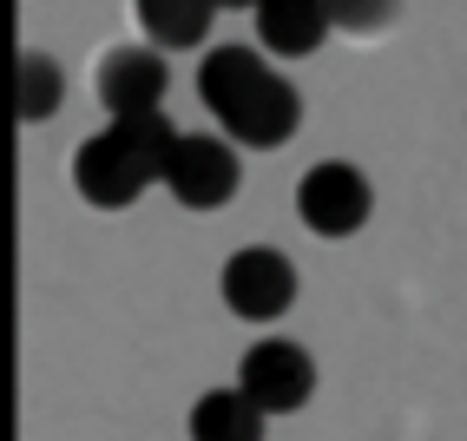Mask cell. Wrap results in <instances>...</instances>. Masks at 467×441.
<instances>
[{
    "instance_id": "2",
    "label": "cell",
    "mask_w": 467,
    "mask_h": 441,
    "mask_svg": "<svg viewBox=\"0 0 467 441\" xmlns=\"http://www.w3.org/2000/svg\"><path fill=\"white\" fill-rule=\"evenodd\" d=\"M184 132H171L165 112L145 119H112L99 139H86L73 152V184L92 211H132L151 184H165V165Z\"/></svg>"
},
{
    "instance_id": "10",
    "label": "cell",
    "mask_w": 467,
    "mask_h": 441,
    "mask_svg": "<svg viewBox=\"0 0 467 441\" xmlns=\"http://www.w3.org/2000/svg\"><path fill=\"white\" fill-rule=\"evenodd\" d=\"M132 14H139V26H145L151 47L192 53V47H204V34H211L217 0H132Z\"/></svg>"
},
{
    "instance_id": "12",
    "label": "cell",
    "mask_w": 467,
    "mask_h": 441,
    "mask_svg": "<svg viewBox=\"0 0 467 441\" xmlns=\"http://www.w3.org/2000/svg\"><path fill=\"white\" fill-rule=\"evenodd\" d=\"M401 20V0H329V26L349 40H389Z\"/></svg>"
},
{
    "instance_id": "4",
    "label": "cell",
    "mask_w": 467,
    "mask_h": 441,
    "mask_svg": "<svg viewBox=\"0 0 467 441\" xmlns=\"http://www.w3.org/2000/svg\"><path fill=\"white\" fill-rule=\"evenodd\" d=\"M368 211H376V192L349 159H323L296 178V217L317 237H356L368 225Z\"/></svg>"
},
{
    "instance_id": "8",
    "label": "cell",
    "mask_w": 467,
    "mask_h": 441,
    "mask_svg": "<svg viewBox=\"0 0 467 441\" xmlns=\"http://www.w3.org/2000/svg\"><path fill=\"white\" fill-rule=\"evenodd\" d=\"M257 40L276 59H309L336 26H329V0H257Z\"/></svg>"
},
{
    "instance_id": "7",
    "label": "cell",
    "mask_w": 467,
    "mask_h": 441,
    "mask_svg": "<svg viewBox=\"0 0 467 441\" xmlns=\"http://www.w3.org/2000/svg\"><path fill=\"white\" fill-rule=\"evenodd\" d=\"M165 53L159 47H112L99 59V73H92V92H99V106L112 119H145V112H159L165 106Z\"/></svg>"
},
{
    "instance_id": "1",
    "label": "cell",
    "mask_w": 467,
    "mask_h": 441,
    "mask_svg": "<svg viewBox=\"0 0 467 441\" xmlns=\"http://www.w3.org/2000/svg\"><path fill=\"white\" fill-rule=\"evenodd\" d=\"M198 100H204V112L217 125H224L231 145H251V152L290 145L296 125H303V92L284 73H270V59L257 47H217V53H204Z\"/></svg>"
},
{
    "instance_id": "13",
    "label": "cell",
    "mask_w": 467,
    "mask_h": 441,
    "mask_svg": "<svg viewBox=\"0 0 467 441\" xmlns=\"http://www.w3.org/2000/svg\"><path fill=\"white\" fill-rule=\"evenodd\" d=\"M217 7H257V0H217Z\"/></svg>"
},
{
    "instance_id": "6",
    "label": "cell",
    "mask_w": 467,
    "mask_h": 441,
    "mask_svg": "<svg viewBox=\"0 0 467 441\" xmlns=\"http://www.w3.org/2000/svg\"><path fill=\"white\" fill-rule=\"evenodd\" d=\"M237 389L251 395L264 415H296V408H309V395H317V362H309V350H296V342L264 336V342L244 350Z\"/></svg>"
},
{
    "instance_id": "5",
    "label": "cell",
    "mask_w": 467,
    "mask_h": 441,
    "mask_svg": "<svg viewBox=\"0 0 467 441\" xmlns=\"http://www.w3.org/2000/svg\"><path fill=\"white\" fill-rule=\"evenodd\" d=\"M244 184V165H237V145L217 139V132H184L171 165H165V192L184 205V211H224Z\"/></svg>"
},
{
    "instance_id": "3",
    "label": "cell",
    "mask_w": 467,
    "mask_h": 441,
    "mask_svg": "<svg viewBox=\"0 0 467 441\" xmlns=\"http://www.w3.org/2000/svg\"><path fill=\"white\" fill-rule=\"evenodd\" d=\"M217 290H224V310L237 323H276L296 303V264L270 244H244L217 270Z\"/></svg>"
},
{
    "instance_id": "9",
    "label": "cell",
    "mask_w": 467,
    "mask_h": 441,
    "mask_svg": "<svg viewBox=\"0 0 467 441\" xmlns=\"http://www.w3.org/2000/svg\"><path fill=\"white\" fill-rule=\"evenodd\" d=\"M264 422H270V415L231 383V389H204V395L192 402L184 435H192V441H264Z\"/></svg>"
},
{
    "instance_id": "11",
    "label": "cell",
    "mask_w": 467,
    "mask_h": 441,
    "mask_svg": "<svg viewBox=\"0 0 467 441\" xmlns=\"http://www.w3.org/2000/svg\"><path fill=\"white\" fill-rule=\"evenodd\" d=\"M59 100H67V73H59V59L40 53V47H26L20 53V119L40 125V119L59 112Z\"/></svg>"
}]
</instances>
